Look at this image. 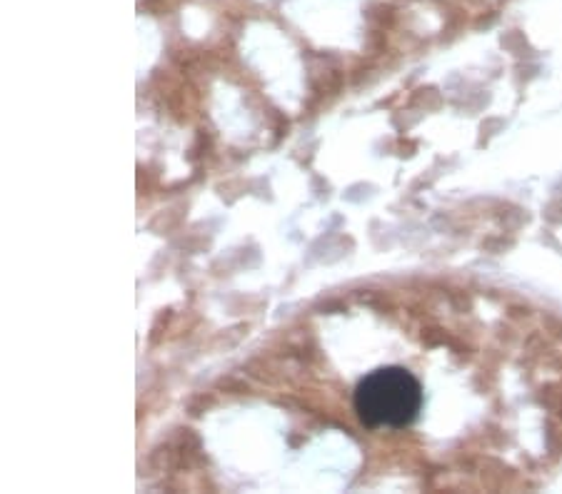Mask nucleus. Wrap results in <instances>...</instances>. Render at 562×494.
Returning a JSON list of instances; mask_svg holds the SVG:
<instances>
[{"instance_id": "nucleus-1", "label": "nucleus", "mask_w": 562, "mask_h": 494, "mask_svg": "<svg viewBox=\"0 0 562 494\" xmlns=\"http://www.w3.org/2000/svg\"><path fill=\"white\" fill-rule=\"evenodd\" d=\"M423 385L402 367H380L362 377L355 387V412L370 430H402L423 409Z\"/></svg>"}]
</instances>
